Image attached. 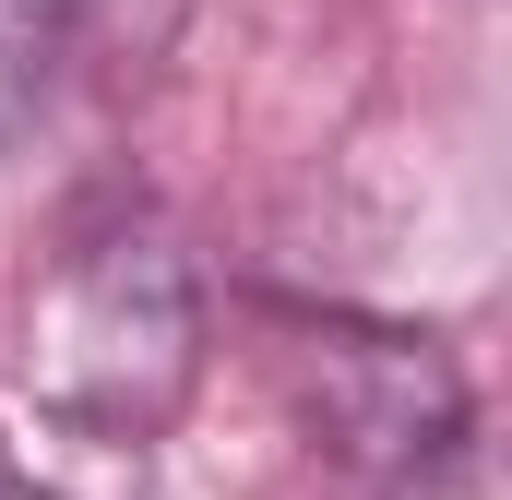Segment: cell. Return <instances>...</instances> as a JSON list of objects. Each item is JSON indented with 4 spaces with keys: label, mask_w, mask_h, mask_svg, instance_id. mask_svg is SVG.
I'll use <instances>...</instances> for the list:
<instances>
[{
    "label": "cell",
    "mask_w": 512,
    "mask_h": 500,
    "mask_svg": "<svg viewBox=\"0 0 512 500\" xmlns=\"http://www.w3.org/2000/svg\"><path fill=\"white\" fill-rule=\"evenodd\" d=\"M191 381V286L155 239L96 250L72 286H60V322H48V393L72 417H108V429H143L167 417Z\"/></svg>",
    "instance_id": "obj_1"
},
{
    "label": "cell",
    "mask_w": 512,
    "mask_h": 500,
    "mask_svg": "<svg viewBox=\"0 0 512 500\" xmlns=\"http://www.w3.org/2000/svg\"><path fill=\"white\" fill-rule=\"evenodd\" d=\"M60 0H0V155L24 143V120L48 108V60H60Z\"/></svg>",
    "instance_id": "obj_2"
},
{
    "label": "cell",
    "mask_w": 512,
    "mask_h": 500,
    "mask_svg": "<svg viewBox=\"0 0 512 500\" xmlns=\"http://www.w3.org/2000/svg\"><path fill=\"white\" fill-rule=\"evenodd\" d=\"M60 24H72V36H131V48H155V36H167V0H60Z\"/></svg>",
    "instance_id": "obj_3"
},
{
    "label": "cell",
    "mask_w": 512,
    "mask_h": 500,
    "mask_svg": "<svg viewBox=\"0 0 512 500\" xmlns=\"http://www.w3.org/2000/svg\"><path fill=\"white\" fill-rule=\"evenodd\" d=\"M0 500H48V489H24V477H12V489H0Z\"/></svg>",
    "instance_id": "obj_4"
}]
</instances>
